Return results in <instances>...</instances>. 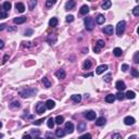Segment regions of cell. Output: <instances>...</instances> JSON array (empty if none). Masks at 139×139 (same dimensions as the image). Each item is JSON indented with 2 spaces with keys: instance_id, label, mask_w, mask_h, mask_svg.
I'll list each match as a JSON object with an SVG mask.
<instances>
[{
  "instance_id": "1",
  "label": "cell",
  "mask_w": 139,
  "mask_h": 139,
  "mask_svg": "<svg viewBox=\"0 0 139 139\" xmlns=\"http://www.w3.org/2000/svg\"><path fill=\"white\" fill-rule=\"evenodd\" d=\"M20 96L22 98H28V97H32V96H35L37 94V89L36 88H26V89H23V90H20Z\"/></svg>"
},
{
  "instance_id": "2",
  "label": "cell",
  "mask_w": 139,
  "mask_h": 139,
  "mask_svg": "<svg viewBox=\"0 0 139 139\" xmlns=\"http://www.w3.org/2000/svg\"><path fill=\"white\" fill-rule=\"evenodd\" d=\"M125 27H126V22L125 21H120L116 25V34L119 36H122L125 32Z\"/></svg>"
},
{
  "instance_id": "3",
  "label": "cell",
  "mask_w": 139,
  "mask_h": 139,
  "mask_svg": "<svg viewBox=\"0 0 139 139\" xmlns=\"http://www.w3.org/2000/svg\"><path fill=\"white\" fill-rule=\"evenodd\" d=\"M84 23H85V27H86L87 31H92V29H94L95 23H94V20H92L91 17H85Z\"/></svg>"
},
{
  "instance_id": "4",
  "label": "cell",
  "mask_w": 139,
  "mask_h": 139,
  "mask_svg": "<svg viewBox=\"0 0 139 139\" xmlns=\"http://www.w3.org/2000/svg\"><path fill=\"white\" fill-rule=\"evenodd\" d=\"M46 109H47V105H46V103H43V102H38L36 105V112L37 114H43L46 111Z\"/></svg>"
},
{
  "instance_id": "5",
  "label": "cell",
  "mask_w": 139,
  "mask_h": 139,
  "mask_svg": "<svg viewBox=\"0 0 139 139\" xmlns=\"http://www.w3.org/2000/svg\"><path fill=\"white\" fill-rule=\"evenodd\" d=\"M115 87H116V89L119 90V91H123V90L126 88V85H125V83L123 82V80H117L116 84H115Z\"/></svg>"
},
{
  "instance_id": "6",
  "label": "cell",
  "mask_w": 139,
  "mask_h": 139,
  "mask_svg": "<svg viewBox=\"0 0 139 139\" xmlns=\"http://www.w3.org/2000/svg\"><path fill=\"white\" fill-rule=\"evenodd\" d=\"M55 76H57L59 79H64L66 76V73L64 70H58V71L55 72Z\"/></svg>"
},
{
  "instance_id": "7",
  "label": "cell",
  "mask_w": 139,
  "mask_h": 139,
  "mask_svg": "<svg viewBox=\"0 0 139 139\" xmlns=\"http://www.w3.org/2000/svg\"><path fill=\"white\" fill-rule=\"evenodd\" d=\"M85 117L87 120H89V121H92V120L96 119V112H94V111H87L86 114H85Z\"/></svg>"
},
{
  "instance_id": "8",
  "label": "cell",
  "mask_w": 139,
  "mask_h": 139,
  "mask_svg": "<svg viewBox=\"0 0 139 139\" xmlns=\"http://www.w3.org/2000/svg\"><path fill=\"white\" fill-rule=\"evenodd\" d=\"M86 128H87V125H86V123L85 122H79L78 123V125H77L78 133H83V131H85L86 130Z\"/></svg>"
},
{
  "instance_id": "9",
  "label": "cell",
  "mask_w": 139,
  "mask_h": 139,
  "mask_svg": "<svg viewBox=\"0 0 139 139\" xmlns=\"http://www.w3.org/2000/svg\"><path fill=\"white\" fill-rule=\"evenodd\" d=\"M135 122H136V120L134 119L133 116H126L124 119V123H125V125H134L135 124Z\"/></svg>"
},
{
  "instance_id": "10",
  "label": "cell",
  "mask_w": 139,
  "mask_h": 139,
  "mask_svg": "<svg viewBox=\"0 0 139 139\" xmlns=\"http://www.w3.org/2000/svg\"><path fill=\"white\" fill-rule=\"evenodd\" d=\"M103 33L106 35H113V26L112 25H106V26L103 27Z\"/></svg>"
},
{
  "instance_id": "11",
  "label": "cell",
  "mask_w": 139,
  "mask_h": 139,
  "mask_svg": "<svg viewBox=\"0 0 139 139\" xmlns=\"http://www.w3.org/2000/svg\"><path fill=\"white\" fill-rule=\"evenodd\" d=\"M106 70H108V65H105V64H102V65H100V66H98V68H97L96 73L98 74V75H100V74L104 73Z\"/></svg>"
},
{
  "instance_id": "12",
  "label": "cell",
  "mask_w": 139,
  "mask_h": 139,
  "mask_svg": "<svg viewBox=\"0 0 139 139\" xmlns=\"http://www.w3.org/2000/svg\"><path fill=\"white\" fill-rule=\"evenodd\" d=\"M111 6H112L111 0H104V1L102 2V4H101V8H102L103 10H108V9L111 8Z\"/></svg>"
},
{
  "instance_id": "13",
  "label": "cell",
  "mask_w": 139,
  "mask_h": 139,
  "mask_svg": "<svg viewBox=\"0 0 139 139\" xmlns=\"http://www.w3.org/2000/svg\"><path fill=\"white\" fill-rule=\"evenodd\" d=\"M75 4H76V2L74 0H69L65 3V10H72V9H74Z\"/></svg>"
},
{
  "instance_id": "14",
  "label": "cell",
  "mask_w": 139,
  "mask_h": 139,
  "mask_svg": "<svg viewBox=\"0 0 139 139\" xmlns=\"http://www.w3.org/2000/svg\"><path fill=\"white\" fill-rule=\"evenodd\" d=\"M116 99V95H113V94H110L105 97V102L108 103H113L114 100Z\"/></svg>"
},
{
  "instance_id": "15",
  "label": "cell",
  "mask_w": 139,
  "mask_h": 139,
  "mask_svg": "<svg viewBox=\"0 0 139 139\" xmlns=\"http://www.w3.org/2000/svg\"><path fill=\"white\" fill-rule=\"evenodd\" d=\"M65 130L68 131L69 134H72L74 131V125H73V123H71V122H68L65 124Z\"/></svg>"
},
{
  "instance_id": "16",
  "label": "cell",
  "mask_w": 139,
  "mask_h": 139,
  "mask_svg": "<svg viewBox=\"0 0 139 139\" xmlns=\"http://www.w3.org/2000/svg\"><path fill=\"white\" fill-rule=\"evenodd\" d=\"M13 22L15 24H23L24 22H26V17H17L13 20Z\"/></svg>"
},
{
  "instance_id": "17",
  "label": "cell",
  "mask_w": 139,
  "mask_h": 139,
  "mask_svg": "<svg viewBox=\"0 0 139 139\" xmlns=\"http://www.w3.org/2000/svg\"><path fill=\"white\" fill-rule=\"evenodd\" d=\"M15 8H17V10L20 13H23L25 11V7H24V4H23L22 2H17V3L15 4Z\"/></svg>"
},
{
  "instance_id": "18",
  "label": "cell",
  "mask_w": 139,
  "mask_h": 139,
  "mask_svg": "<svg viewBox=\"0 0 139 139\" xmlns=\"http://www.w3.org/2000/svg\"><path fill=\"white\" fill-rule=\"evenodd\" d=\"M47 41L49 43H51V45H53V43H55V41H57V36L55 35H49L48 36V38H47Z\"/></svg>"
},
{
  "instance_id": "19",
  "label": "cell",
  "mask_w": 139,
  "mask_h": 139,
  "mask_svg": "<svg viewBox=\"0 0 139 139\" xmlns=\"http://www.w3.org/2000/svg\"><path fill=\"white\" fill-rule=\"evenodd\" d=\"M46 105H47V109L52 110V109L55 106V102L53 100H51V99H49V100H47V102H46Z\"/></svg>"
},
{
  "instance_id": "20",
  "label": "cell",
  "mask_w": 139,
  "mask_h": 139,
  "mask_svg": "<svg viewBox=\"0 0 139 139\" xmlns=\"http://www.w3.org/2000/svg\"><path fill=\"white\" fill-rule=\"evenodd\" d=\"M105 119H104L103 116H101V117H99V119H97V121H96V125L97 126H103L104 124H105Z\"/></svg>"
},
{
  "instance_id": "21",
  "label": "cell",
  "mask_w": 139,
  "mask_h": 139,
  "mask_svg": "<svg viewBox=\"0 0 139 139\" xmlns=\"http://www.w3.org/2000/svg\"><path fill=\"white\" fill-rule=\"evenodd\" d=\"M71 99L74 102L79 103L80 101H82V96H80V95H73V96H71Z\"/></svg>"
},
{
  "instance_id": "22",
  "label": "cell",
  "mask_w": 139,
  "mask_h": 139,
  "mask_svg": "<svg viewBox=\"0 0 139 139\" xmlns=\"http://www.w3.org/2000/svg\"><path fill=\"white\" fill-rule=\"evenodd\" d=\"M88 12H89V7H88V6H83L82 8H80V10H79V13L82 15L87 14Z\"/></svg>"
},
{
  "instance_id": "23",
  "label": "cell",
  "mask_w": 139,
  "mask_h": 139,
  "mask_svg": "<svg viewBox=\"0 0 139 139\" xmlns=\"http://www.w3.org/2000/svg\"><path fill=\"white\" fill-rule=\"evenodd\" d=\"M96 22L98 23V24H103V23L105 22V17H104L102 14H99L98 17H96Z\"/></svg>"
},
{
  "instance_id": "24",
  "label": "cell",
  "mask_w": 139,
  "mask_h": 139,
  "mask_svg": "<svg viewBox=\"0 0 139 139\" xmlns=\"http://www.w3.org/2000/svg\"><path fill=\"white\" fill-rule=\"evenodd\" d=\"M64 135H65V131H64L63 129H61V128H58L57 130H55V136H57V137L61 138V137H63Z\"/></svg>"
},
{
  "instance_id": "25",
  "label": "cell",
  "mask_w": 139,
  "mask_h": 139,
  "mask_svg": "<svg viewBox=\"0 0 139 139\" xmlns=\"http://www.w3.org/2000/svg\"><path fill=\"white\" fill-rule=\"evenodd\" d=\"M54 124H55V119L50 117V119L48 120V122H47L48 127H49V128H53V127H54Z\"/></svg>"
},
{
  "instance_id": "26",
  "label": "cell",
  "mask_w": 139,
  "mask_h": 139,
  "mask_svg": "<svg viewBox=\"0 0 139 139\" xmlns=\"http://www.w3.org/2000/svg\"><path fill=\"white\" fill-rule=\"evenodd\" d=\"M43 86H45L46 88H50V87H51V83H50V80L48 79L47 77L43 78Z\"/></svg>"
},
{
  "instance_id": "27",
  "label": "cell",
  "mask_w": 139,
  "mask_h": 139,
  "mask_svg": "<svg viewBox=\"0 0 139 139\" xmlns=\"http://www.w3.org/2000/svg\"><path fill=\"white\" fill-rule=\"evenodd\" d=\"M57 25H58V18H57V17H52L51 20L49 21V26L55 27Z\"/></svg>"
},
{
  "instance_id": "28",
  "label": "cell",
  "mask_w": 139,
  "mask_h": 139,
  "mask_svg": "<svg viewBox=\"0 0 139 139\" xmlns=\"http://www.w3.org/2000/svg\"><path fill=\"white\" fill-rule=\"evenodd\" d=\"M122 53H123V51L121 48H115V49H113V54H114L115 57H121Z\"/></svg>"
},
{
  "instance_id": "29",
  "label": "cell",
  "mask_w": 139,
  "mask_h": 139,
  "mask_svg": "<svg viewBox=\"0 0 139 139\" xmlns=\"http://www.w3.org/2000/svg\"><path fill=\"white\" fill-rule=\"evenodd\" d=\"M125 96H126V98H127V99H135L136 94H135L134 91H130V90H129V91H127V92H126V95H125Z\"/></svg>"
},
{
  "instance_id": "30",
  "label": "cell",
  "mask_w": 139,
  "mask_h": 139,
  "mask_svg": "<svg viewBox=\"0 0 139 139\" xmlns=\"http://www.w3.org/2000/svg\"><path fill=\"white\" fill-rule=\"evenodd\" d=\"M63 122H64V117L62 116V115H58V116L55 117V124L61 125Z\"/></svg>"
},
{
  "instance_id": "31",
  "label": "cell",
  "mask_w": 139,
  "mask_h": 139,
  "mask_svg": "<svg viewBox=\"0 0 139 139\" xmlns=\"http://www.w3.org/2000/svg\"><path fill=\"white\" fill-rule=\"evenodd\" d=\"M36 3H37L36 0H29V2H28V9H29V10H34Z\"/></svg>"
},
{
  "instance_id": "32",
  "label": "cell",
  "mask_w": 139,
  "mask_h": 139,
  "mask_svg": "<svg viewBox=\"0 0 139 139\" xmlns=\"http://www.w3.org/2000/svg\"><path fill=\"white\" fill-rule=\"evenodd\" d=\"M91 65H92L91 61H90V60H86L85 63H84V69L85 70H89L90 68H91Z\"/></svg>"
},
{
  "instance_id": "33",
  "label": "cell",
  "mask_w": 139,
  "mask_h": 139,
  "mask_svg": "<svg viewBox=\"0 0 139 139\" xmlns=\"http://www.w3.org/2000/svg\"><path fill=\"white\" fill-rule=\"evenodd\" d=\"M55 2H57V0H47L46 1V7L47 8H51L53 4H55Z\"/></svg>"
},
{
  "instance_id": "34",
  "label": "cell",
  "mask_w": 139,
  "mask_h": 139,
  "mask_svg": "<svg viewBox=\"0 0 139 139\" xmlns=\"http://www.w3.org/2000/svg\"><path fill=\"white\" fill-rule=\"evenodd\" d=\"M2 8L4 9L6 11H9L11 9V3L9 1H7V2H3V4H2Z\"/></svg>"
},
{
  "instance_id": "35",
  "label": "cell",
  "mask_w": 139,
  "mask_h": 139,
  "mask_svg": "<svg viewBox=\"0 0 139 139\" xmlns=\"http://www.w3.org/2000/svg\"><path fill=\"white\" fill-rule=\"evenodd\" d=\"M125 97H126V96H125V95L123 94L122 91H119V92L116 94V99H117V100H123Z\"/></svg>"
},
{
  "instance_id": "36",
  "label": "cell",
  "mask_w": 139,
  "mask_h": 139,
  "mask_svg": "<svg viewBox=\"0 0 139 139\" xmlns=\"http://www.w3.org/2000/svg\"><path fill=\"white\" fill-rule=\"evenodd\" d=\"M130 73H131V75H133L134 77H139V72L136 69H131L130 70Z\"/></svg>"
},
{
  "instance_id": "37",
  "label": "cell",
  "mask_w": 139,
  "mask_h": 139,
  "mask_svg": "<svg viewBox=\"0 0 139 139\" xmlns=\"http://www.w3.org/2000/svg\"><path fill=\"white\" fill-rule=\"evenodd\" d=\"M0 17H1V18H6L7 17H8V14H7V11L4 10L3 8H2L1 11H0Z\"/></svg>"
},
{
  "instance_id": "38",
  "label": "cell",
  "mask_w": 139,
  "mask_h": 139,
  "mask_svg": "<svg viewBox=\"0 0 139 139\" xmlns=\"http://www.w3.org/2000/svg\"><path fill=\"white\" fill-rule=\"evenodd\" d=\"M133 14L135 15V17H139V6L135 7V8L133 9Z\"/></svg>"
},
{
  "instance_id": "39",
  "label": "cell",
  "mask_w": 139,
  "mask_h": 139,
  "mask_svg": "<svg viewBox=\"0 0 139 139\" xmlns=\"http://www.w3.org/2000/svg\"><path fill=\"white\" fill-rule=\"evenodd\" d=\"M11 108L12 109H14V108H20V102L18 101H13L12 103H11Z\"/></svg>"
},
{
  "instance_id": "40",
  "label": "cell",
  "mask_w": 139,
  "mask_h": 139,
  "mask_svg": "<svg viewBox=\"0 0 139 139\" xmlns=\"http://www.w3.org/2000/svg\"><path fill=\"white\" fill-rule=\"evenodd\" d=\"M111 76H112V75H111V73L106 74V75L104 76V82H106V83H110L111 80H112V79H111Z\"/></svg>"
},
{
  "instance_id": "41",
  "label": "cell",
  "mask_w": 139,
  "mask_h": 139,
  "mask_svg": "<svg viewBox=\"0 0 139 139\" xmlns=\"http://www.w3.org/2000/svg\"><path fill=\"white\" fill-rule=\"evenodd\" d=\"M96 45L98 46V47H100V48H103L105 43H104V41H103V40H101V39H99V40L97 41V43H96Z\"/></svg>"
},
{
  "instance_id": "42",
  "label": "cell",
  "mask_w": 139,
  "mask_h": 139,
  "mask_svg": "<svg viewBox=\"0 0 139 139\" xmlns=\"http://www.w3.org/2000/svg\"><path fill=\"white\" fill-rule=\"evenodd\" d=\"M134 61H135V63L139 64V51L135 53V55H134Z\"/></svg>"
},
{
  "instance_id": "43",
  "label": "cell",
  "mask_w": 139,
  "mask_h": 139,
  "mask_svg": "<svg viewBox=\"0 0 139 139\" xmlns=\"http://www.w3.org/2000/svg\"><path fill=\"white\" fill-rule=\"evenodd\" d=\"M65 20H66V22H68V23H72L74 21V17H73V15H68Z\"/></svg>"
},
{
  "instance_id": "44",
  "label": "cell",
  "mask_w": 139,
  "mask_h": 139,
  "mask_svg": "<svg viewBox=\"0 0 139 139\" xmlns=\"http://www.w3.org/2000/svg\"><path fill=\"white\" fill-rule=\"evenodd\" d=\"M43 121H45V117H43V119H40V120H37V121L34 122V125H40Z\"/></svg>"
},
{
  "instance_id": "45",
  "label": "cell",
  "mask_w": 139,
  "mask_h": 139,
  "mask_svg": "<svg viewBox=\"0 0 139 139\" xmlns=\"http://www.w3.org/2000/svg\"><path fill=\"white\" fill-rule=\"evenodd\" d=\"M112 138L113 139H122V135H120V134H113Z\"/></svg>"
},
{
  "instance_id": "46",
  "label": "cell",
  "mask_w": 139,
  "mask_h": 139,
  "mask_svg": "<svg viewBox=\"0 0 139 139\" xmlns=\"http://www.w3.org/2000/svg\"><path fill=\"white\" fill-rule=\"evenodd\" d=\"M32 134H33L35 137H37V138H38V137H39V135H40V133H39L38 130H36V129H35V130H32Z\"/></svg>"
},
{
  "instance_id": "47",
  "label": "cell",
  "mask_w": 139,
  "mask_h": 139,
  "mask_svg": "<svg viewBox=\"0 0 139 139\" xmlns=\"http://www.w3.org/2000/svg\"><path fill=\"white\" fill-rule=\"evenodd\" d=\"M31 35H33V29H27V31H25V36H31Z\"/></svg>"
},
{
  "instance_id": "48",
  "label": "cell",
  "mask_w": 139,
  "mask_h": 139,
  "mask_svg": "<svg viewBox=\"0 0 139 139\" xmlns=\"http://www.w3.org/2000/svg\"><path fill=\"white\" fill-rule=\"evenodd\" d=\"M100 50H101V48H100V47H98L97 45L94 47V51L96 52V53H100Z\"/></svg>"
},
{
  "instance_id": "49",
  "label": "cell",
  "mask_w": 139,
  "mask_h": 139,
  "mask_svg": "<svg viewBox=\"0 0 139 139\" xmlns=\"http://www.w3.org/2000/svg\"><path fill=\"white\" fill-rule=\"evenodd\" d=\"M121 69H122V71H123V72H126L127 70H128V65H127V64H123Z\"/></svg>"
},
{
  "instance_id": "50",
  "label": "cell",
  "mask_w": 139,
  "mask_h": 139,
  "mask_svg": "<svg viewBox=\"0 0 139 139\" xmlns=\"http://www.w3.org/2000/svg\"><path fill=\"white\" fill-rule=\"evenodd\" d=\"M80 138H91V135L90 134H85V135L80 136Z\"/></svg>"
},
{
  "instance_id": "51",
  "label": "cell",
  "mask_w": 139,
  "mask_h": 139,
  "mask_svg": "<svg viewBox=\"0 0 139 139\" xmlns=\"http://www.w3.org/2000/svg\"><path fill=\"white\" fill-rule=\"evenodd\" d=\"M8 59H9V54H6V55H4V58H3V61H2V63H6Z\"/></svg>"
},
{
  "instance_id": "52",
  "label": "cell",
  "mask_w": 139,
  "mask_h": 139,
  "mask_svg": "<svg viewBox=\"0 0 139 139\" xmlns=\"http://www.w3.org/2000/svg\"><path fill=\"white\" fill-rule=\"evenodd\" d=\"M32 137H33V136H32V135H28V134H25V135L23 136V138H24V139H26V138H32Z\"/></svg>"
},
{
  "instance_id": "53",
  "label": "cell",
  "mask_w": 139,
  "mask_h": 139,
  "mask_svg": "<svg viewBox=\"0 0 139 139\" xmlns=\"http://www.w3.org/2000/svg\"><path fill=\"white\" fill-rule=\"evenodd\" d=\"M4 28H6V24H1V25H0V31H3Z\"/></svg>"
},
{
  "instance_id": "54",
  "label": "cell",
  "mask_w": 139,
  "mask_h": 139,
  "mask_svg": "<svg viewBox=\"0 0 139 139\" xmlns=\"http://www.w3.org/2000/svg\"><path fill=\"white\" fill-rule=\"evenodd\" d=\"M4 47V43H3V41H2V40H0V48H1V49H2V48H3Z\"/></svg>"
},
{
  "instance_id": "55",
  "label": "cell",
  "mask_w": 139,
  "mask_h": 139,
  "mask_svg": "<svg viewBox=\"0 0 139 139\" xmlns=\"http://www.w3.org/2000/svg\"><path fill=\"white\" fill-rule=\"evenodd\" d=\"M85 77H87V76H92V73H89V74H85Z\"/></svg>"
},
{
  "instance_id": "56",
  "label": "cell",
  "mask_w": 139,
  "mask_h": 139,
  "mask_svg": "<svg viewBox=\"0 0 139 139\" xmlns=\"http://www.w3.org/2000/svg\"><path fill=\"white\" fill-rule=\"evenodd\" d=\"M15 29H17V28H9V31H10V32H13V31H15Z\"/></svg>"
},
{
  "instance_id": "57",
  "label": "cell",
  "mask_w": 139,
  "mask_h": 139,
  "mask_svg": "<svg viewBox=\"0 0 139 139\" xmlns=\"http://www.w3.org/2000/svg\"><path fill=\"white\" fill-rule=\"evenodd\" d=\"M131 138H136V136L134 135V136H129V139H131Z\"/></svg>"
},
{
  "instance_id": "58",
  "label": "cell",
  "mask_w": 139,
  "mask_h": 139,
  "mask_svg": "<svg viewBox=\"0 0 139 139\" xmlns=\"http://www.w3.org/2000/svg\"><path fill=\"white\" fill-rule=\"evenodd\" d=\"M137 33H138V35H139V26H138V28H137Z\"/></svg>"
},
{
  "instance_id": "59",
  "label": "cell",
  "mask_w": 139,
  "mask_h": 139,
  "mask_svg": "<svg viewBox=\"0 0 139 139\" xmlns=\"http://www.w3.org/2000/svg\"><path fill=\"white\" fill-rule=\"evenodd\" d=\"M136 1H137V2H138V3H139V0H136Z\"/></svg>"
},
{
  "instance_id": "60",
  "label": "cell",
  "mask_w": 139,
  "mask_h": 139,
  "mask_svg": "<svg viewBox=\"0 0 139 139\" xmlns=\"http://www.w3.org/2000/svg\"><path fill=\"white\" fill-rule=\"evenodd\" d=\"M89 1H91V0H89Z\"/></svg>"
}]
</instances>
